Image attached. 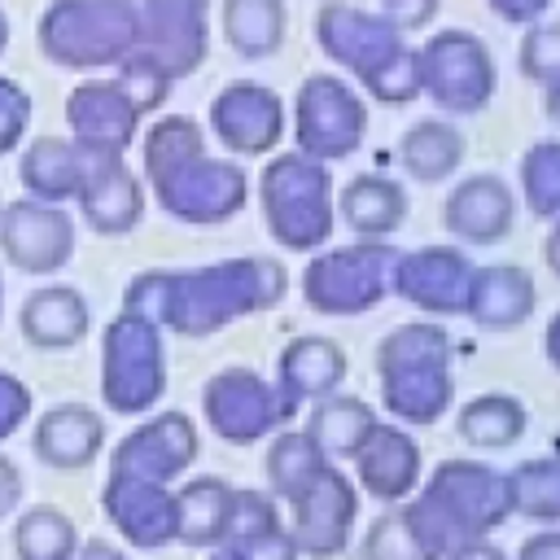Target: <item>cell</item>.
<instances>
[{
    "instance_id": "1",
    "label": "cell",
    "mask_w": 560,
    "mask_h": 560,
    "mask_svg": "<svg viewBox=\"0 0 560 560\" xmlns=\"http://www.w3.org/2000/svg\"><path fill=\"white\" fill-rule=\"evenodd\" d=\"M289 293V276L267 254L219 258L206 267H149L136 271L122 293V315L149 319L179 337H210L241 315L271 311Z\"/></svg>"
},
{
    "instance_id": "2",
    "label": "cell",
    "mask_w": 560,
    "mask_h": 560,
    "mask_svg": "<svg viewBox=\"0 0 560 560\" xmlns=\"http://www.w3.org/2000/svg\"><path fill=\"white\" fill-rule=\"evenodd\" d=\"M140 166H144V179H149L158 206L171 219L192 223V228L228 223L249 197L245 166L214 158L206 149L201 122L188 114H162L144 131Z\"/></svg>"
},
{
    "instance_id": "3",
    "label": "cell",
    "mask_w": 560,
    "mask_h": 560,
    "mask_svg": "<svg viewBox=\"0 0 560 560\" xmlns=\"http://www.w3.org/2000/svg\"><path fill=\"white\" fill-rule=\"evenodd\" d=\"M411 529L429 542L438 560H446L464 542L490 538L512 516V494H508V472L481 464V459H442L424 490L416 499L398 503Z\"/></svg>"
},
{
    "instance_id": "4",
    "label": "cell",
    "mask_w": 560,
    "mask_h": 560,
    "mask_svg": "<svg viewBox=\"0 0 560 560\" xmlns=\"http://www.w3.org/2000/svg\"><path fill=\"white\" fill-rule=\"evenodd\" d=\"M315 39L328 52V61L350 70L376 101L407 105V101L420 96L416 48L376 9H363V4H350V0H328L315 13Z\"/></svg>"
},
{
    "instance_id": "5",
    "label": "cell",
    "mask_w": 560,
    "mask_h": 560,
    "mask_svg": "<svg viewBox=\"0 0 560 560\" xmlns=\"http://www.w3.org/2000/svg\"><path fill=\"white\" fill-rule=\"evenodd\" d=\"M376 376L385 411L402 424H433L451 407V332L411 319L376 341Z\"/></svg>"
},
{
    "instance_id": "6",
    "label": "cell",
    "mask_w": 560,
    "mask_h": 560,
    "mask_svg": "<svg viewBox=\"0 0 560 560\" xmlns=\"http://www.w3.org/2000/svg\"><path fill=\"white\" fill-rule=\"evenodd\" d=\"M136 0H48L35 22L39 52L61 70H105L136 52Z\"/></svg>"
},
{
    "instance_id": "7",
    "label": "cell",
    "mask_w": 560,
    "mask_h": 560,
    "mask_svg": "<svg viewBox=\"0 0 560 560\" xmlns=\"http://www.w3.org/2000/svg\"><path fill=\"white\" fill-rule=\"evenodd\" d=\"M262 223L284 249H315L332 232V175L306 153H276L258 175Z\"/></svg>"
},
{
    "instance_id": "8",
    "label": "cell",
    "mask_w": 560,
    "mask_h": 560,
    "mask_svg": "<svg viewBox=\"0 0 560 560\" xmlns=\"http://www.w3.org/2000/svg\"><path fill=\"white\" fill-rule=\"evenodd\" d=\"M166 394L162 328L136 315H114L101 332V398L114 416H144Z\"/></svg>"
},
{
    "instance_id": "9",
    "label": "cell",
    "mask_w": 560,
    "mask_h": 560,
    "mask_svg": "<svg viewBox=\"0 0 560 560\" xmlns=\"http://www.w3.org/2000/svg\"><path fill=\"white\" fill-rule=\"evenodd\" d=\"M398 249L385 241H354L341 249H324L302 271V298L319 315H363L389 293Z\"/></svg>"
},
{
    "instance_id": "10",
    "label": "cell",
    "mask_w": 560,
    "mask_h": 560,
    "mask_svg": "<svg viewBox=\"0 0 560 560\" xmlns=\"http://www.w3.org/2000/svg\"><path fill=\"white\" fill-rule=\"evenodd\" d=\"M416 66H420V92L446 114H477L499 88L490 48L464 26L429 35L416 48Z\"/></svg>"
},
{
    "instance_id": "11",
    "label": "cell",
    "mask_w": 560,
    "mask_h": 560,
    "mask_svg": "<svg viewBox=\"0 0 560 560\" xmlns=\"http://www.w3.org/2000/svg\"><path fill=\"white\" fill-rule=\"evenodd\" d=\"M201 416L223 442L249 446L276 438L298 416V402L276 381H262L254 368H223L201 389Z\"/></svg>"
},
{
    "instance_id": "12",
    "label": "cell",
    "mask_w": 560,
    "mask_h": 560,
    "mask_svg": "<svg viewBox=\"0 0 560 560\" xmlns=\"http://www.w3.org/2000/svg\"><path fill=\"white\" fill-rule=\"evenodd\" d=\"M363 131H368V105L346 79H337V74L302 79V88L293 96L298 153L328 166L337 158H350L363 144Z\"/></svg>"
},
{
    "instance_id": "13",
    "label": "cell",
    "mask_w": 560,
    "mask_h": 560,
    "mask_svg": "<svg viewBox=\"0 0 560 560\" xmlns=\"http://www.w3.org/2000/svg\"><path fill=\"white\" fill-rule=\"evenodd\" d=\"M140 9V35L136 57H144L153 70H162L171 83L192 74L210 52V0H136Z\"/></svg>"
},
{
    "instance_id": "14",
    "label": "cell",
    "mask_w": 560,
    "mask_h": 560,
    "mask_svg": "<svg viewBox=\"0 0 560 560\" xmlns=\"http://www.w3.org/2000/svg\"><path fill=\"white\" fill-rule=\"evenodd\" d=\"M0 258L26 276H52L74 258V219L61 206L13 197L0 206Z\"/></svg>"
},
{
    "instance_id": "15",
    "label": "cell",
    "mask_w": 560,
    "mask_h": 560,
    "mask_svg": "<svg viewBox=\"0 0 560 560\" xmlns=\"http://www.w3.org/2000/svg\"><path fill=\"white\" fill-rule=\"evenodd\" d=\"M289 512H293V525L284 529L298 556L332 560L350 547V525L359 516V486L337 464H324V472L289 503Z\"/></svg>"
},
{
    "instance_id": "16",
    "label": "cell",
    "mask_w": 560,
    "mask_h": 560,
    "mask_svg": "<svg viewBox=\"0 0 560 560\" xmlns=\"http://www.w3.org/2000/svg\"><path fill=\"white\" fill-rule=\"evenodd\" d=\"M210 131L236 158H262L284 136V101L258 79H232L210 101Z\"/></svg>"
},
{
    "instance_id": "17",
    "label": "cell",
    "mask_w": 560,
    "mask_h": 560,
    "mask_svg": "<svg viewBox=\"0 0 560 560\" xmlns=\"http://www.w3.org/2000/svg\"><path fill=\"white\" fill-rule=\"evenodd\" d=\"M197 446H201L197 424L184 411H158V416L140 420L131 433H122V442L109 455V472L171 486L175 477H184L192 468Z\"/></svg>"
},
{
    "instance_id": "18",
    "label": "cell",
    "mask_w": 560,
    "mask_h": 560,
    "mask_svg": "<svg viewBox=\"0 0 560 560\" xmlns=\"http://www.w3.org/2000/svg\"><path fill=\"white\" fill-rule=\"evenodd\" d=\"M472 262L455 245H424L411 254L394 258L389 289L411 302L424 315H464L468 306V284H472Z\"/></svg>"
},
{
    "instance_id": "19",
    "label": "cell",
    "mask_w": 560,
    "mask_h": 560,
    "mask_svg": "<svg viewBox=\"0 0 560 560\" xmlns=\"http://www.w3.org/2000/svg\"><path fill=\"white\" fill-rule=\"evenodd\" d=\"M101 508L109 525L122 534V542H131L136 551H158L175 542V490L171 486L109 472L101 490Z\"/></svg>"
},
{
    "instance_id": "20",
    "label": "cell",
    "mask_w": 560,
    "mask_h": 560,
    "mask_svg": "<svg viewBox=\"0 0 560 560\" xmlns=\"http://www.w3.org/2000/svg\"><path fill=\"white\" fill-rule=\"evenodd\" d=\"M109 158V149H92L83 140H66V136H35L22 153H18V179L26 188V197L48 201V206H66L79 197V188L88 184V175Z\"/></svg>"
},
{
    "instance_id": "21",
    "label": "cell",
    "mask_w": 560,
    "mask_h": 560,
    "mask_svg": "<svg viewBox=\"0 0 560 560\" xmlns=\"http://www.w3.org/2000/svg\"><path fill=\"white\" fill-rule=\"evenodd\" d=\"M66 127H70V140H83V144L109 149V153H127V144L140 131V109L131 105V96L122 92V83L114 74L83 79L66 96Z\"/></svg>"
},
{
    "instance_id": "22",
    "label": "cell",
    "mask_w": 560,
    "mask_h": 560,
    "mask_svg": "<svg viewBox=\"0 0 560 560\" xmlns=\"http://www.w3.org/2000/svg\"><path fill=\"white\" fill-rule=\"evenodd\" d=\"M516 223V192L508 179L481 171L459 179L442 201V228L464 245H494Z\"/></svg>"
},
{
    "instance_id": "23",
    "label": "cell",
    "mask_w": 560,
    "mask_h": 560,
    "mask_svg": "<svg viewBox=\"0 0 560 560\" xmlns=\"http://www.w3.org/2000/svg\"><path fill=\"white\" fill-rule=\"evenodd\" d=\"M354 477L359 490H368L381 503H402L420 481V446L402 424L376 420V429L354 451Z\"/></svg>"
},
{
    "instance_id": "24",
    "label": "cell",
    "mask_w": 560,
    "mask_h": 560,
    "mask_svg": "<svg viewBox=\"0 0 560 560\" xmlns=\"http://www.w3.org/2000/svg\"><path fill=\"white\" fill-rule=\"evenodd\" d=\"M74 201H79L83 223L92 232H101V236H122V232L140 228V219H144V184L122 162V153H109L88 175V184L79 188Z\"/></svg>"
},
{
    "instance_id": "25",
    "label": "cell",
    "mask_w": 560,
    "mask_h": 560,
    "mask_svg": "<svg viewBox=\"0 0 560 560\" xmlns=\"http://www.w3.org/2000/svg\"><path fill=\"white\" fill-rule=\"evenodd\" d=\"M31 446L48 468L61 472H79L88 468L101 446H105V416L92 411L88 402H57L48 407L35 429H31Z\"/></svg>"
},
{
    "instance_id": "26",
    "label": "cell",
    "mask_w": 560,
    "mask_h": 560,
    "mask_svg": "<svg viewBox=\"0 0 560 560\" xmlns=\"http://www.w3.org/2000/svg\"><path fill=\"white\" fill-rule=\"evenodd\" d=\"M92 311L74 284H39L18 311V332L35 350H70L88 337Z\"/></svg>"
},
{
    "instance_id": "27",
    "label": "cell",
    "mask_w": 560,
    "mask_h": 560,
    "mask_svg": "<svg viewBox=\"0 0 560 560\" xmlns=\"http://www.w3.org/2000/svg\"><path fill=\"white\" fill-rule=\"evenodd\" d=\"M534 302H538V289H534V276L525 267L490 262V267L472 271L464 315H472L490 332H508V328H516L534 315Z\"/></svg>"
},
{
    "instance_id": "28",
    "label": "cell",
    "mask_w": 560,
    "mask_h": 560,
    "mask_svg": "<svg viewBox=\"0 0 560 560\" xmlns=\"http://www.w3.org/2000/svg\"><path fill=\"white\" fill-rule=\"evenodd\" d=\"M346 381V350L332 337H293L276 359V385L302 407L337 394Z\"/></svg>"
},
{
    "instance_id": "29",
    "label": "cell",
    "mask_w": 560,
    "mask_h": 560,
    "mask_svg": "<svg viewBox=\"0 0 560 560\" xmlns=\"http://www.w3.org/2000/svg\"><path fill=\"white\" fill-rule=\"evenodd\" d=\"M346 228L359 236V241H385L389 232L402 228L407 219V188L389 175H376V171H363L354 175L346 188H341V201H337Z\"/></svg>"
},
{
    "instance_id": "30",
    "label": "cell",
    "mask_w": 560,
    "mask_h": 560,
    "mask_svg": "<svg viewBox=\"0 0 560 560\" xmlns=\"http://www.w3.org/2000/svg\"><path fill=\"white\" fill-rule=\"evenodd\" d=\"M464 153H468V140H464V131H459L455 122H446V118H420V122H411V127L402 131L398 149H394L398 166H402L407 175L424 179V184H438V179L455 175V166L464 162Z\"/></svg>"
},
{
    "instance_id": "31",
    "label": "cell",
    "mask_w": 560,
    "mask_h": 560,
    "mask_svg": "<svg viewBox=\"0 0 560 560\" xmlns=\"http://www.w3.org/2000/svg\"><path fill=\"white\" fill-rule=\"evenodd\" d=\"M376 429V411L363 398H346V394H328L311 407V420L302 424V433L319 446V455L328 464L337 459H354V451L363 446V438Z\"/></svg>"
},
{
    "instance_id": "32",
    "label": "cell",
    "mask_w": 560,
    "mask_h": 560,
    "mask_svg": "<svg viewBox=\"0 0 560 560\" xmlns=\"http://www.w3.org/2000/svg\"><path fill=\"white\" fill-rule=\"evenodd\" d=\"M219 26H223V39L236 57L262 61L284 44L289 9H284V0H223Z\"/></svg>"
},
{
    "instance_id": "33",
    "label": "cell",
    "mask_w": 560,
    "mask_h": 560,
    "mask_svg": "<svg viewBox=\"0 0 560 560\" xmlns=\"http://www.w3.org/2000/svg\"><path fill=\"white\" fill-rule=\"evenodd\" d=\"M529 429V411L512 394H477L455 411V433L477 451L516 446Z\"/></svg>"
},
{
    "instance_id": "34",
    "label": "cell",
    "mask_w": 560,
    "mask_h": 560,
    "mask_svg": "<svg viewBox=\"0 0 560 560\" xmlns=\"http://www.w3.org/2000/svg\"><path fill=\"white\" fill-rule=\"evenodd\" d=\"M232 486L223 477H192L175 490V542L184 547H219L228 521Z\"/></svg>"
},
{
    "instance_id": "35",
    "label": "cell",
    "mask_w": 560,
    "mask_h": 560,
    "mask_svg": "<svg viewBox=\"0 0 560 560\" xmlns=\"http://www.w3.org/2000/svg\"><path fill=\"white\" fill-rule=\"evenodd\" d=\"M324 455H319V446L302 433V429H280L276 438H271V446H267V459H262V472H267V494L280 503H293L319 472H324Z\"/></svg>"
},
{
    "instance_id": "36",
    "label": "cell",
    "mask_w": 560,
    "mask_h": 560,
    "mask_svg": "<svg viewBox=\"0 0 560 560\" xmlns=\"http://www.w3.org/2000/svg\"><path fill=\"white\" fill-rule=\"evenodd\" d=\"M508 494H512V516L560 525V455L521 459L508 472Z\"/></svg>"
},
{
    "instance_id": "37",
    "label": "cell",
    "mask_w": 560,
    "mask_h": 560,
    "mask_svg": "<svg viewBox=\"0 0 560 560\" xmlns=\"http://www.w3.org/2000/svg\"><path fill=\"white\" fill-rule=\"evenodd\" d=\"M13 551L18 560H70L79 551V529L61 508H26L13 525Z\"/></svg>"
},
{
    "instance_id": "38",
    "label": "cell",
    "mask_w": 560,
    "mask_h": 560,
    "mask_svg": "<svg viewBox=\"0 0 560 560\" xmlns=\"http://www.w3.org/2000/svg\"><path fill=\"white\" fill-rule=\"evenodd\" d=\"M521 192L529 214L560 219V140H538L521 153Z\"/></svg>"
},
{
    "instance_id": "39",
    "label": "cell",
    "mask_w": 560,
    "mask_h": 560,
    "mask_svg": "<svg viewBox=\"0 0 560 560\" xmlns=\"http://www.w3.org/2000/svg\"><path fill=\"white\" fill-rule=\"evenodd\" d=\"M363 560H438V556L411 529V521L402 516V508H394V512H381L368 525V534H363Z\"/></svg>"
},
{
    "instance_id": "40",
    "label": "cell",
    "mask_w": 560,
    "mask_h": 560,
    "mask_svg": "<svg viewBox=\"0 0 560 560\" xmlns=\"http://www.w3.org/2000/svg\"><path fill=\"white\" fill-rule=\"evenodd\" d=\"M280 529V508L267 490H236L232 486V499H228V521H223V542L219 547H236V542H249L258 534H271Z\"/></svg>"
},
{
    "instance_id": "41",
    "label": "cell",
    "mask_w": 560,
    "mask_h": 560,
    "mask_svg": "<svg viewBox=\"0 0 560 560\" xmlns=\"http://www.w3.org/2000/svg\"><path fill=\"white\" fill-rule=\"evenodd\" d=\"M516 61H521V74L534 79V83H560V22H542V26H529L521 48H516Z\"/></svg>"
},
{
    "instance_id": "42",
    "label": "cell",
    "mask_w": 560,
    "mask_h": 560,
    "mask_svg": "<svg viewBox=\"0 0 560 560\" xmlns=\"http://www.w3.org/2000/svg\"><path fill=\"white\" fill-rule=\"evenodd\" d=\"M114 79L122 83V92L131 96V105L140 109V118L153 114L158 105H166V96H171V79L162 70H153L144 57H136V52L114 66Z\"/></svg>"
},
{
    "instance_id": "43",
    "label": "cell",
    "mask_w": 560,
    "mask_h": 560,
    "mask_svg": "<svg viewBox=\"0 0 560 560\" xmlns=\"http://www.w3.org/2000/svg\"><path fill=\"white\" fill-rule=\"evenodd\" d=\"M31 114H35L31 92H26L18 79L0 74V158H9V153H13V149L26 140Z\"/></svg>"
},
{
    "instance_id": "44",
    "label": "cell",
    "mask_w": 560,
    "mask_h": 560,
    "mask_svg": "<svg viewBox=\"0 0 560 560\" xmlns=\"http://www.w3.org/2000/svg\"><path fill=\"white\" fill-rule=\"evenodd\" d=\"M31 407H35L31 385L22 376H13V372L0 368V442H9L31 420Z\"/></svg>"
},
{
    "instance_id": "45",
    "label": "cell",
    "mask_w": 560,
    "mask_h": 560,
    "mask_svg": "<svg viewBox=\"0 0 560 560\" xmlns=\"http://www.w3.org/2000/svg\"><path fill=\"white\" fill-rule=\"evenodd\" d=\"M236 560H298V547H293V538H289V529L280 525V529H271V534H258V538H249V542H236V547H228Z\"/></svg>"
},
{
    "instance_id": "46",
    "label": "cell",
    "mask_w": 560,
    "mask_h": 560,
    "mask_svg": "<svg viewBox=\"0 0 560 560\" xmlns=\"http://www.w3.org/2000/svg\"><path fill=\"white\" fill-rule=\"evenodd\" d=\"M376 13L389 18L402 35H411V31H420V26H429L438 18V0H381Z\"/></svg>"
},
{
    "instance_id": "47",
    "label": "cell",
    "mask_w": 560,
    "mask_h": 560,
    "mask_svg": "<svg viewBox=\"0 0 560 560\" xmlns=\"http://www.w3.org/2000/svg\"><path fill=\"white\" fill-rule=\"evenodd\" d=\"M486 4L512 26H538V18L551 9V0H486Z\"/></svg>"
},
{
    "instance_id": "48",
    "label": "cell",
    "mask_w": 560,
    "mask_h": 560,
    "mask_svg": "<svg viewBox=\"0 0 560 560\" xmlns=\"http://www.w3.org/2000/svg\"><path fill=\"white\" fill-rule=\"evenodd\" d=\"M18 503H22V472H18V464L9 455H0V521L13 516Z\"/></svg>"
},
{
    "instance_id": "49",
    "label": "cell",
    "mask_w": 560,
    "mask_h": 560,
    "mask_svg": "<svg viewBox=\"0 0 560 560\" xmlns=\"http://www.w3.org/2000/svg\"><path fill=\"white\" fill-rule=\"evenodd\" d=\"M516 560H560V529H538L521 542Z\"/></svg>"
},
{
    "instance_id": "50",
    "label": "cell",
    "mask_w": 560,
    "mask_h": 560,
    "mask_svg": "<svg viewBox=\"0 0 560 560\" xmlns=\"http://www.w3.org/2000/svg\"><path fill=\"white\" fill-rule=\"evenodd\" d=\"M70 560H127V556L105 538H88V542H79V551Z\"/></svg>"
},
{
    "instance_id": "51",
    "label": "cell",
    "mask_w": 560,
    "mask_h": 560,
    "mask_svg": "<svg viewBox=\"0 0 560 560\" xmlns=\"http://www.w3.org/2000/svg\"><path fill=\"white\" fill-rule=\"evenodd\" d=\"M446 560H508V556H503L494 542L481 538V542H464V547H455Z\"/></svg>"
},
{
    "instance_id": "52",
    "label": "cell",
    "mask_w": 560,
    "mask_h": 560,
    "mask_svg": "<svg viewBox=\"0 0 560 560\" xmlns=\"http://www.w3.org/2000/svg\"><path fill=\"white\" fill-rule=\"evenodd\" d=\"M542 350H547V363L560 372V311L547 319V332H542Z\"/></svg>"
},
{
    "instance_id": "53",
    "label": "cell",
    "mask_w": 560,
    "mask_h": 560,
    "mask_svg": "<svg viewBox=\"0 0 560 560\" xmlns=\"http://www.w3.org/2000/svg\"><path fill=\"white\" fill-rule=\"evenodd\" d=\"M542 262H547L551 276H560V219H556V228H551L547 241H542Z\"/></svg>"
},
{
    "instance_id": "54",
    "label": "cell",
    "mask_w": 560,
    "mask_h": 560,
    "mask_svg": "<svg viewBox=\"0 0 560 560\" xmlns=\"http://www.w3.org/2000/svg\"><path fill=\"white\" fill-rule=\"evenodd\" d=\"M542 114H547V122L560 127V83H547L542 88Z\"/></svg>"
},
{
    "instance_id": "55",
    "label": "cell",
    "mask_w": 560,
    "mask_h": 560,
    "mask_svg": "<svg viewBox=\"0 0 560 560\" xmlns=\"http://www.w3.org/2000/svg\"><path fill=\"white\" fill-rule=\"evenodd\" d=\"M4 48H9V13L0 9V52H4Z\"/></svg>"
},
{
    "instance_id": "56",
    "label": "cell",
    "mask_w": 560,
    "mask_h": 560,
    "mask_svg": "<svg viewBox=\"0 0 560 560\" xmlns=\"http://www.w3.org/2000/svg\"><path fill=\"white\" fill-rule=\"evenodd\" d=\"M206 560H236V556H232V551H228V547H214V551H210V556H206Z\"/></svg>"
},
{
    "instance_id": "57",
    "label": "cell",
    "mask_w": 560,
    "mask_h": 560,
    "mask_svg": "<svg viewBox=\"0 0 560 560\" xmlns=\"http://www.w3.org/2000/svg\"><path fill=\"white\" fill-rule=\"evenodd\" d=\"M0 319H4V276H0Z\"/></svg>"
}]
</instances>
